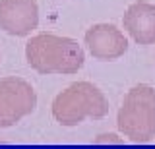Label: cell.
I'll return each instance as SVG.
<instances>
[{
  "label": "cell",
  "mask_w": 155,
  "mask_h": 149,
  "mask_svg": "<svg viewBox=\"0 0 155 149\" xmlns=\"http://www.w3.org/2000/svg\"><path fill=\"white\" fill-rule=\"evenodd\" d=\"M27 64L39 74H76L84 66V49L68 37L41 33L29 39L25 45Z\"/></svg>",
  "instance_id": "obj_1"
},
{
  "label": "cell",
  "mask_w": 155,
  "mask_h": 149,
  "mask_svg": "<svg viewBox=\"0 0 155 149\" xmlns=\"http://www.w3.org/2000/svg\"><path fill=\"white\" fill-rule=\"evenodd\" d=\"M109 114V101L97 85L89 81H76L52 101V116L62 126H78L85 118H105Z\"/></svg>",
  "instance_id": "obj_2"
},
{
  "label": "cell",
  "mask_w": 155,
  "mask_h": 149,
  "mask_svg": "<svg viewBox=\"0 0 155 149\" xmlns=\"http://www.w3.org/2000/svg\"><path fill=\"white\" fill-rule=\"evenodd\" d=\"M116 126L130 141L145 143L155 138V89L140 83L126 93Z\"/></svg>",
  "instance_id": "obj_3"
},
{
  "label": "cell",
  "mask_w": 155,
  "mask_h": 149,
  "mask_svg": "<svg viewBox=\"0 0 155 149\" xmlns=\"http://www.w3.org/2000/svg\"><path fill=\"white\" fill-rule=\"evenodd\" d=\"M37 107V93L21 78L0 79V128H10Z\"/></svg>",
  "instance_id": "obj_4"
},
{
  "label": "cell",
  "mask_w": 155,
  "mask_h": 149,
  "mask_svg": "<svg viewBox=\"0 0 155 149\" xmlns=\"http://www.w3.org/2000/svg\"><path fill=\"white\" fill-rule=\"evenodd\" d=\"M39 25L35 0H0V27L14 37H25Z\"/></svg>",
  "instance_id": "obj_5"
},
{
  "label": "cell",
  "mask_w": 155,
  "mask_h": 149,
  "mask_svg": "<svg viewBox=\"0 0 155 149\" xmlns=\"http://www.w3.org/2000/svg\"><path fill=\"white\" fill-rule=\"evenodd\" d=\"M85 45L97 60H116L128 50L124 33L110 23H97L85 33Z\"/></svg>",
  "instance_id": "obj_6"
},
{
  "label": "cell",
  "mask_w": 155,
  "mask_h": 149,
  "mask_svg": "<svg viewBox=\"0 0 155 149\" xmlns=\"http://www.w3.org/2000/svg\"><path fill=\"white\" fill-rule=\"evenodd\" d=\"M124 29L138 45H151L155 43V6L149 2H134L128 6L124 18Z\"/></svg>",
  "instance_id": "obj_7"
}]
</instances>
